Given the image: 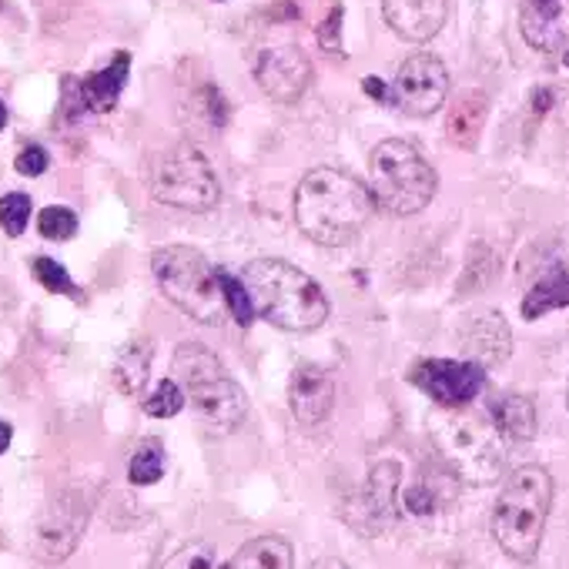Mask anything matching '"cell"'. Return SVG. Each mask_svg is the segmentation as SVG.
Segmentation results:
<instances>
[{
	"mask_svg": "<svg viewBox=\"0 0 569 569\" xmlns=\"http://www.w3.org/2000/svg\"><path fill=\"white\" fill-rule=\"evenodd\" d=\"M376 211L372 188L342 168H316L299 181L296 221L299 228L326 248L352 241Z\"/></svg>",
	"mask_w": 569,
	"mask_h": 569,
	"instance_id": "cell-1",
	"label": "cell"
},
{
	"mask_svg": "<svg viewBox=\"0 0 569 569\" xmlns=\"http://www.w3.org/2000/svg\"><path fill=\"white\" fill-rule=\"evenodd\" d=\"M244 284L254 312L284 332H312L329 319V299L322 284L281 258L251 261L244 268Z\"/></svg>",
	"mask_w": 569,
	"mask_h": 569,
	"instance_id": "cell-2",
	"label": "cell"
},
{
	"mask_svg": "<svg viewBox=\"0 0 569 569\" xmlns=\"http://www.w3.org/2000/svg\"><path fill=\"white\" fill-rule=\"evenodd\" d=\"M549 506H552V476L542 466L512 469L492 509V536L509 559L516 562L536 559L546 532Z\"/></svg>",
	"mask_w": 569,
	"mask_h": 569,
	"instance_id": "cell-3",
	"label": "cell"
},
{
	"mask_svg": "<svg viewBox=\"0 0 569 569\" xmlns=\"http://www.w3.org/2000/svg\"><path fill=\"white\" fill-rule=\"evenodd\" d=\"M174 376L198 412V419L214 432H231L248 416V399L241 386L228 376L218 356L198 342H181L174 349Z\"/></svg>",
	"mask_w": 569,
	"mask_h": 569,
	"instance_id": "cell-4",
	"label": "cell"
},
{
	"mask_svg": "<svg viewBox=\"0 0 569 569\" xmlns=\"http://www.w3.org/2000/svg\"><path fill=\"white\" fill-rule=\"evenodd\" d=\"M151 271L158 289L168 296L174 309L201 326H221L224 319V296L218 284V271L208 258L188 244H168L151 254Z\"/></svg>",
	"mask_w": 569,
	"mask_h": 569,
	"instance_id": "cell-5",
	"label": "cell"
},
{
	"mask_svg": "<svg viewBox=\"0 0 569 569\" xmlns=\"http://www.w3.org/2000/svg\"><path fill=\"white\" fill-rule=\"evenodd\" d=\"M369 188L386 211L419 214L436 198L439 178L416 144L392 138L369 154Z\"/></svg>",
	"mask_w": 569,
	"mask_h": 569,
	"instance_id": "cell-6",
	"label": "cell"
},
{
	"mask_svg": "<svg viewBox=\"0 0 569 569\" xmlns=\"http://www.w3.org/2000/svg\"><path fill=\"white\" fill-rule=\"evenodd\" d=\"M151 194L161 204H171V208L211 211L221 201V184H218L208 158L198 148L181 144V148L168 151L154 164V171H151Z\"/></svg>",
	"mask_w": 569,
	"mask_h": 569,
	"instance_id": "cell-7",
	"label": "cell"
},
{
	"mask_svg": "<svg viewBox=\"0 0 569 569\" xmlns=\"http://www.w3.org/2000/svg\"><path fill=\"white\" fill-rule=\"evenodd\" d=\"M88 519H91V502L84 499V492L74 489V492L54 496L34 522V532H31L34 556L51 566L64 562L78 549L88 529Z\"/></svg>",
	"mask_w": 569,
	"mask_h": 569,
	"instance_id": "cell-8",
	"label": "cell"
},
{
	"mask_svg": "<svg viewBox=\"0 0 569 569\" xmlns=\"http://www.w3.org/2000/svg\"><path fill=\"white\" fill-rule=\"evenodd\" d=\"M449 94V71L436 54H412L399 64L392 81V104L402 114L429 118L446 104Z\"/></svg>",
	"mask_w": 569,
	"mask_h": 569,
	"instance_id": "cell-9",
	"label": "cell"
},
{
	"mask_svg": "<svg viewBox=\"0 0 569 569\" xmlns=\"http://www.w3.org/2000/svg\"><path fill=\"white\" fill-rule=\"evenodd\" d=\"M412 382L442 409H462L482 392L486 369L472 359H462V362L429 359V362H419L412 369Z\"/></svg>",
	"mask_w": 569,
	"mask_h": 569,
	"instance_id": "cell-10",
	"label": "cell"
},
{
	"mask_svg": "<svg viewBox=\"0 0 569 569\" xmlns=\"http://www.w3.org/2000/svg\"><path fill=\"white\" fill-rule=\"evenodd\" d=\"M254 81L258 88L278 101V104H292L299 101L309 84H312V61L302 48L296 44H274V48H264L258 58H254Z\"/></svg>",
	"mask_w": 569,
	"mask_h": 569,
	"instance_id": "cell-11",
	"label": "cell"
},
{
	"mask_svg": "<svg viewBox=\"0 0 569 569\" xmlns=\"http://www.w3.org/2000/svg\"><path fill=\"white\" fill-rule=\"evenodd\" d=\"M442 452L472 482L492 479V472L499 466V446H496L492 432L476 419H459V422L446 426Z\"/></svg>",
	"mask_w": 569,
	"mask_h": 569,
	"instance_id": "cell-12",
	"label": "cell"
},
{
	"mask_svg": "<svg viewBox=\"0 0 569 569\" xmlns=\"http://www.w3.org/2000/svg\"><path fill=\"white\" fill-rule=\"evenodd\" d=\"M519 31L539 54H559L569 48V0H522Z\"/></svg>",
	"mask_w": 569,
	"mask_h": 569,
	"instance_id": "cell-13",
	"label": "cell"
},
{
	"mask_svg": "<svg viewBox=\"0 0 569 569\" xmlns=\"http://www.w3.org/2000/svg\"><path fill=\"white\" fill-rule=\"evenodd\" d=\"M386 24L412 44L432 41L449 14V0H382Z\"/></svg>",
	"mask_w": 569,
	"mask_h": 569,
	"instance_id": "cell-14",
	"label": "cell"
},
{
	"mask_svg": "<svg viewBox=\"0 0 569 569\" xmlns=\"http://www.w3.org/2000/svg\"><path fill=\"white\" fill-rule=\"evenodd\" d=\"M332 402H336V386L322 369H316V366L296 369V376L289 382V406L302 426H309V429L322 426L332 416Z\"/></svg>",
	"mask_w": 569,
	"mask_h": 569,
	"instance_id": "cell-15",
	"label": "cell"
},
{
	"mask_svg": "<svg viewBox=\"0 0 569 569\" xmlns=\"http://www.w3.org/2000/svg\"><path fill=\"white\" fill-rule=\"evenodd\" d=\"M466 352L482 369L506 362V356L512 352V336H509L506 319L499 312H486V316L472 319V326L466 332Z\"/></svg>",
	"mask_w": 569,
	"mask_h": 569,
	"instance_id": "cell-16",
	"label": "cell"
},
{
	"mask_svg": "<svg viewBox=\"0 0 569 569\" xmlns=\"http://www.w3.org/2000/svg\"><path fill=\"white\" fill-rule=\"evenodd\" d=\"M128 71H131V54L121 51V54L111 58V64H108L104 71L84 78V81H81V91H84L88 111H94V114L111 111V108L118 104L124 84H128Z\"/></svg>",
	"mask_w": 569,
	"mask_h": 569,
	"instance_id": "cell-17",
	"label": "cell"
},
{
	"mask_svg": "<svg viewBox=\"0 0 569 569\" xmlns=\"http://www.w3.org/2000/svg\"><path fill=\"white\" fill-rule=\"evenodd\" d=\"M396 492H399V466L396 462L372 466L369 482L362 489V509L379 529L396 519Z\"/></svg>",
	"mask_w": 569,
	"mask_h": 569,
	"instance_id": "cell-18",
	"label": "cell"
},
{
	"mask_svg": "<svg viewBox=\"0 0 569 569\" xmlns=\"http://www.w3.org/2000/svg\"><path fill=\"white\" fill-rule=\"evenodd\" d=\"M296 552L284 536H258L244 542L224 569H292Z\"/></svg>",
	"mask_w": 569,
	"mask_h": 569,
	"instance_id": "cell-19",
	"label": "cell"
},
{
	"mask_svg": "<svg viewBox=\"0 0 569 569\" xmlns=\"http://www.w3.org/2000/svg\"><path fill=\"white\" fill-rule=\"evenodd\" d=\"M556 309H569V268H552L546 271L532 289L526 292L522 299V319L526 322H536Z\"/></svg>",
	"mask_w": 569,
	"mask_h": 569,
	"instance_id": "cell-20",
	"label": "cell"
},
{
	"mask_svg": "<svg viewBox=\"0 0 569 569\" xmlns=\"http://www.w3.org/2000/svg\"><path fill=\"white\" fill-rule=\"evenodd\" d=\"M492 426L499 429V436L512 439V442H529L539 429V416L532 399L526 396H506L492 406Z\"/></svg>",
	"mask_w": 569,
	"mask_h": 569,
	"instance_id": "cell-21",
	"label": "cell"
},
{
	"mask_svg": "<svg viewBox=\"0 0 569 569\" xmlns=\"http://www.w3.org/2000/svg\"><path fill=\"white\" fill-rule=\"evenodd\" d=\"M486 98L482 94H466L459 98V104L452 108L449 121H446V131H449V141L459 144V148H476L479 141V131L486 124Z\"/></svg>",
	"mask_w": 569,
	"mask_h": 569,
	"instance_id": "cell-22",
	"label": "cell"
},
{
	"mask_svg": "<svg viewBox=\"0 0 569 569\" xmlns=\"http://www.w3.org/2000/svg\"><path fill=\"white\" fill-rule=\"evenodd\" d=\"M148 369H151V346L148 342H131L114 366V382L124 396H138L148 382Z\"/></svg>",
	"mask_w": 569,
	"mask_h": 569,
	"instance_id": "cell-23",
	"label": "cell"
},
{
	"mask_svg": "<svg viewBox=\"0 0 569 569\" xmlns=\"http://www.w3.org/2000/svg\"><path fill=\"white\" fill-rule=\"evenodd\" d=\"M218 284H221V296H224V306H228L231 319H234L241 329H248L251 319H254V302H251V292H248L244 278H234L231 271L218 268Z\"/></svg>",
	"mask_w": 569,
	"mask_h": 569,
	"instance_id": "cell-24",
	"label": "cell"
},
{
	"mask_svg": "<svg viewBox=\"0 0 569 569\" xmlns=\"http://www.w3.org/2000/svg\"><path fill=\"white\" fill-rule=\"evenodd\" d=\"M164 476V449L158 442H144L134 456H131V466H128V479L134 486H151Z\"/></svg>",
	"mask_w": 569,
	"mask_h": 569,
	"instance_id": "cell-25",
	"label": "cell"
},
{
	"mask_svg": "<svg viewBox=\"0 0 569 569\" xmlns=\"http://www.w3.org/2000/svg\"><path fill=\"white\" fill-rule=\"evenodd\" d=\"M184 389H181V382H174V379H164V382H158L154 386V392L144 399V412L151 416V419H171V416H178L181 409H184Z\"/></svg>",
	"mask_w": 569,
	"mask_h": 569,
	"instance_id": "cell-26",
	"label": "cell"
},
{
	"mask_svg": "<svg viewBox=\"0 0 569 569\" xmlns=\"http://www.w3.org/2000/svg\"><path fill=\"white\" fill-rule=\"evenodd\" d=\"M31 221V198L24 191H11V194H0V228H4L11 238L24 234Z\"/></svg>",
	"mask_w": 569,
	"mask_h": 569,
	"instance_id": "cell-27",
	"label": "cell"
},
{
	"mask_svg": "<svg viewBox=\"0 0 569 569\" xmlns=\"http://www.w3.org/2000/svg\"><path fill=\"white\" fill-rule=\"evenodd\" d=\"M41 234L51 238V241H68L78 234V214L64 204H51L41 211V221H38Z\"/></svg>",
	"mask_w": 569,
	"mask_h": 569,
	"instance_id": "cell-28",
	"label": "cell"
},
{
	"mask_svg": "<svg viewBox=\"0 0 569 569\" xmlns=\"http://www.w3.org/2000/svg\"><path fill=\"white\" fill-rule=\"evenodd\" d=\"M34 278L54 296H78V284L71 281L68 268L54 258H34Z\"/></svg>",
	"mask_w": 569,
	"mask_h": 569,
	"instance_id": "cell-29",
	"label": "cell"
},
{
	"mask_svg": "<svg viewBox=\"0 0 569 569\" xmlns=\"http://www.w3.org/2000/svg\"><path fill=\"white\" fill-rule=\"evenodd\" d=\"M319 44L329 54H342V4L332 8V14L319 28Z\"/></svg>",
	"mask_w": 569,
	"mask_h": 569,
	"instance_id": "cell-30",
	"label": "cell"
},
{
	"mask_svg": "<svg viewBox=\"0 0 569 569\" xmlns=\"http://www.w3.org/2000/svg\"><path fill=\"white\" fill-rule=\"evenodd\" d=\"M48 164H51V154H48L44 148H38V144L24 148V151L18 154V171H21L24 178H38V174H44V171H48Z\"/></svg>",
	"mask_w": 569,
	"mask_h": 569,
	"instance_id": "cell-31",
	"label": "cell"
},
{
	"mask_svg": "<svg viewBox=\"0 0 569 569\" xmlns=\"http://www.w3.org/2000/svg\"><path fill=\"white\" fill-rule=\"evenodd\" d=\"M406 509L409 512H416V516H429V512H436V496H432V489L429 486H412V489H406Z\"/></svg>",
	"mask_w": 569,
	"mask_h": 569,
	"instance_id": "cell-32",
	"label": "cell"
},
{
	"mask_svg": "<svg viewBox=\"0 0 569 569\" xmlns=\"http://www.w3.org/2000/svg\"><path fill=\"white\" fill-rule=\"evenodd\" d=\"M362 88H366V94H369L372 101H379V104L392 101V88H386L379 78H366V81H362Z\"/></svg>",
	"mask_w": 569,
	"mask_h": 569,
	"instance_id": "cell-33",
	"label": "cell"
},
{
	"mask_svg": "<svg viewBox=\"0 0 569 569\" xmlns=\"http://www.w3.org/2000/svg\"><path fill=\"white\" fill-rule=\"evenodd\" d=\"M549 108H552V91H549V88H539V91H536V98H532V114H536V118H542Z\"/></svg>",
	"mask_w": 569,
	"mask_h": 569,
	"instance_id": "cell-34",
	"label": "cell"
},
{
	"mask_svg": "<svg viewBox=\"0 0 569 569\" xmlns=\"http://www.w3.org/2000/svg\"><path fill=\"white\" fill-rule=\"evenodd\" d=\"M309 569H349V566L342 559H336V556H326V559H316Z\"/></svg>",
	"mask_w": 569,
	"mask_h": 569,
	"instance_id": "cell-35",
	"label": "cell"
},
{
	"mask_svg": "<svg viewBox=\"0 0 569 569\" xmlns=\"http://www.w3.org/2000/svg\"><path fill=\"white\" fill-rule=\"evenodd\" d=\"M11 439H14V429L8 422H0V456L11 449Z\"/></svg>",
	"mask_w": 569,
	"mask_h": 569,
	"instance_id": "cell-36",
	"label": "cell"
},
{
	"mask_svg": "<svg viewBox=\"0 0 569 569\" xmlns=\"http://www.w3.org/2000/svg\"><path fill=\"white\" fill-rule=\"evenodd\" d=\"M4 124H8V108H4V101H0V131H4Z\"/></svg>",
	"mask_w": 569,
	"mask_h": 569,
	"instance_id": "cell-37",
	"label": "cell"
},
{
	"mask_svg": "<svg viewBox=\"0 0 569 569\" xmlns=\"http://www.w3.org/2000/svg\"><path fill=\"white\" fill-rule=\"evenodd\" d=\"M562 61H566V68H569V48H566V54H562Z\"/></svg>",
	"mask_w": 569,
	"mask_h": 569,
	"instance_id": "cell-38",
	"label": "cell"
}]
</instances>
